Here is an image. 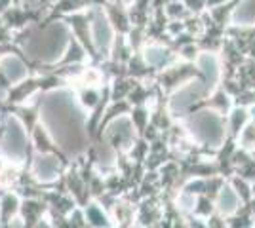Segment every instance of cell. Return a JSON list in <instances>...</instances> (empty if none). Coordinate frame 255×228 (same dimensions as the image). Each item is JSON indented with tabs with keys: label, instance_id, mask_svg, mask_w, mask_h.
<instances>
[{
	"label": "cell",
	"instance_id": "6da1fadb",
	"mask_svg": "<svg viewBox=\"0 0 255 228\" xmlns=\"http://www.w3.org/2000/svg\"><path fill=\"white\" fill-rule=\"evenodd\" d=\"M254 156H255V151H254Z\"/></svg>",
	"mask_w": 255,
	"mask_h": 228
}]
</instances>
